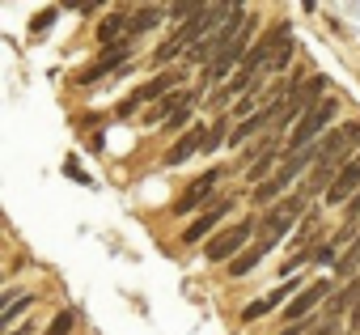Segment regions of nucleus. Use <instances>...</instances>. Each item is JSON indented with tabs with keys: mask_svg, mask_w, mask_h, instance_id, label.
Returning <instances> with one entry per match:
<instances>
[{
	"mask_svg": "<svg viewBox=\"0 0 360 335\" xmlns=\"http://www.w3.org/2000/svg\"><path fill=\"white\" fill-rule=\"evenodd\" d=\"M305 196L297 191V196H288V200H280V204H271L267 213H263V221H259V238L263 242H271V246H280L284 238H288V229L297 225V217L305 213Z\"/></svg>",
	"mask_w": 360,
	"mask_h": 335,
	"instance_id": "1",
	"label": "nucleus"
},
{
	"mask_svg": "<svg viewBox=\"0 0 360 335\" xmlns=\"http://www.w3.org/2000/svg\"><path fill=\"white\" fill-rule=\"evenodd\" d=\"M335 115H339V102H335V98H326L322 106H314V110H309V115H305V119H301L292 132H288V144H284V153H301V148H314V144L326 136V123H330Z\"/></svg>",
	"mask_w": 360,
	"mask_h": 335,
	"instance_id": "2",
	"label": "nucleus"
},
{
	"mask_svg": "<svg viewBox=\"0 0 360 335\" xmlns=\"http://www.w3.org/2000/svg\"><path fill=\"white\" fill-rule=\"evenodd\" d=\"M255 234H259V221H255V217H246V221H238V225H229V229L212 234V238L204 242V259H208V263H225V259L242 255V251H246V242H250Z\"/></svg>",
	"mask_w": 360,
	"mask_h": 335,
	"instance_id": "3",
	"label": "nucleus"
},
{
	"mask_svg": "<svg viewBox=\"0 0 360 335\" xmlns=\"http://www.w3.org/2000/svg\"><path fill=\"white\" fill-rule=\"evenodd\" d=\"M217 183H221V170H204L183 196L174 200V213H178V217H187V213H195V208H204V204H208V208L221 204V200H217Z\"/></svg>",
	"mask_w": 360,
	"mask_h": 335,
	"instance_id": "4",
	"label": "nucleus"
},
{
	"mask_svg": "<svg viewBox=\"0 0 360 335\" xmlns=\"http://www.w3.org/2000/svg\"><path fill=\"white\" fill-rule=\"evenodd\" d=\"M208 132H212V123H195V127H187L183 136H178V140L169 144V153H165V165H183V161H191L195 153H204V144H208Z\"/></svg>",
	"mask_w": 360,
	"mask_h": 335,
	"instance_id": "5",
	"label": "nucleus"
},
{
	"mask_svg": "<svg viewBox=\"0 0 360 335\" xmlns=\"http://www.w3.org/2000/svg\"><path fill=\"white\" fill-rule=\"evenodd\" d=\"M174 85H178V72H174V68H169V72H157V77H153V81H148L144 89H136V98H127V102L119 106V115H131V110H136L140 102H153V98L161 102L165 94H174Z\"/></svg>",
	"mask_w": 360,
	"mask_h": 335,
	"instance_id": "6",
	"label": "nucleus"
},
{
	"mask_svg": "<svg viewBox=\"0 0 360 335\" xmlns=\"http://www.w3.org/2000/svg\"><path fill=\"white\" fill-rule=\"evenodd\" d=\"M356 191H360V153H356V157L343 165V175L330 183V191H326L322 200H326V204H347Z\"/></svg>",
	"mask_w": 360,
	"mask_h": 335,
	"instance_id": "7",
	"label": "nucleus"
},
{
	"mask_svg": "<svg viewBox=\"0 0 360 335\" xmlns=\"http://www.w3.org/2000/svg\"><path fill=\"white\" fill-rule=\"evenodd\" d=\"M229 213H233V200H221V204H212L208 213H200V217H195V221H191V225L183 229V242L191 246V242H200V238H208V234L217 229V221H221V217H229Z\"/></svg>",
	"mask_w": 360,
	"mask_h": 335,
	"instance_id": "8",
	"label": "nucleus"
},
{
	"mask_svg": "<svg viewBox=\"0 0 360 335\" xmlns=\"http://www.w3.org/2000/svg\"><path fill=\"white\" fill-rule=\"evenodd\" d=\"M326 293H330V280H314V284H309L305 293H297V297H292V301L284 305V314H288L292 322H301V318H305V314H309V310H314V305H318L322 297H326Z\"/></svg>",
	"mask_w": 360,
	"mask_h": 335,
	"instance_id": "9",
	"label": "nucleus"
},
{
	"mask_svg": "<svg viewBox=\"0 0 360 335\" xmlns=\"http://www.w3.org/2000/svg\"><path fill=\"white\" fill-rule=\"evenodd\" d=\"M127 56H131V43H123V47H110V51H102V60H98L94 68H85V72H81V85H94L98 77H106V72L123 68V64H127Z\"/></svg>",
	"mask_w": 360,
	"mask_h": 335,
	"instance_id": "10",
	"label": "nucleus"
},
{
	"mask_svg": "<svg viewBox=\"0 0 360 335\" xmlns=\"http://www.w3.org/2000/svg\"><path fill=\"white\" fill-rule=\"evenodd\" d=\"M195 98V89H174V94H165L157 106H148V115H144V123H161V119H174L178 110H183L187 102Z\"/></svg>",
	"mask_w": 360,
	"mask_h": 335,
	"instance_id": "11",
	"label": "nucleus"
},
{
	"mask_svg": "<svg viewBox=\"0 0 360 335\" xmlns=\"http://www.w3.org/2000/svg\"><path fill=\"white\" fill-rule=\"evenodd\" d=\"M271 251H276V246L259 238L255 246H246V251H242V255H238V259L229 263V276H233V280H238V276H250V272H255V267H259V263H263V259L271 255Z\"/></svg>",
	"mask_w": 360,
	"mask_h": 335,
	"instance_id": "12",
	"label": "nucleus"
},
{
	"mask_svg": "<svg viewBox=\"0 0 360 335\" xmlns=\"http://www.w3.org/2000/svg\"><path fill=\"white\" fill-rule=\"evenodd\" d=\"M161 18H169V9H161V5H144V9H127V26H131V43L140 39V34H148Z\"/></svg>",
	"mask_w": 360,
	"mask_h": 335,
	"instance_id": "13",
	"label": "nucleus"
},
{
	"mask_svg": "<svg viewBox=\"0 0 360 335\" xmlns=\"http://www.w3.org/2000/svg\"><path fill=\"white\" fill-rule=\"evenodd\" d=\"M360 305V276H352L335 297H330V305H326V318H339V314H352Z\"/></svg>",
	"mask_w": 360,
	"mask_h": 335,
	"instance_id": "14",
	"label": "nucleus"
},
{
	"mask_svg": "<svg viewBox=\"0 0 360 335\" xmlns=\"http://www.w3.org/2000/svg\"><path fill=\"white\" fill-rule=\"evenodd\" d=\"M34 305V293H22V289H13V293H5V310H0V327L5 331H13V322L26 314Z\"/></svg>",
	"mask_w": 360,
	"mask_h": 335,
	"instance_id": "15",
	"label": "nucleus"
},
{
	"mask_svg": "<svg viewBox=\"0 0 360 335\" xmlns=\"http://www.w3.org/2000/svg\"><path fill=\"white\" fill-rule=\"evenodd\" d=\"M280 157H284V148H280V144H276V148H267V153H259V157H255V165H246V179H250L255 187H259V183H267V179L276 175L271 165H280Z\"/></svg>",
	"mask_w": 360,
	"mask_h": 335,
	"instance_id": "16",
	"label": "nucleus"
},
{
	"mask_svg": "<svg viewBox=\"0 0 360 335\" xmlns=\"http://www.w3.org/2000/svg\"><path fill=\"white\" fill-rule=\"evenodd\" d=\"M292 293H297V280L288 276L280 289H271V293H267V305H271V310H280V305H288V301H292Z\"/></svg>",
	"mask_w": 360,
	"mask_h": 335,
	"instance_id": "17",
	"label": "nucleus"
},
{
	"mask_svg": "<svg viewBox=\"0 0 360 335\" xmlns=\"http://www.w3.org/2000/svg\"><path fill=\"white\" fill-rule=\"evenodd\" d=\"M356 263H360V238H356V242H352V246H347V251L339 255L335 272H339V276H352V272H356Z\"/></svg>",
	"mask_w": 360,
	"mask_h": 335,
	"instance_id": "18",
	"label": "nucleus"
},
{
	"mask_svg": "<svg viewBox=\"0 0 360 335\" xmlns=\"http://www.w3.org/2000/svg\"><path fill=\"white\" fill-rule=\"evenodd\" d=\"M72 327H77V314H72V310H60V314L51 318V327H47L43 335H68Z\"/></svg>",
	"mask_w": 360,
	"mask_h": 335,
	"instance_id": "19",
	"label": "nucleus"
},
{
	"mask_svg": "<svg viewBox=\"0 0 360 335\" xmlns=\"http://www.w3.org/2000/svg\"><path fill=\"white\" fill-rule=\"evenodd\" d=\"M292 56H297V47H292V43H284V47L276 51V60H271V68H267V77H271V72H284V68L292 64Z\"/></svg>",
	"mask_w": 360,
	"mask_h": 335,
	"instance_id": "20",
	"label": "nucleus"
},
{
	"mask_svg": "<svg viewBox=\"0 0 360 335\" xmlns=\"http://www.w3.org/2000/svg\"><path fill=\"white\" fill-rule=\"evenodd\" d=\"M195 98H200V94H195ZM195 98H191V102H187V106H183V110H178V115H174V119H169V123H165V127H169V132H183V127H187V123H191V110H195Z\"/></svg>",
	"mask_w": 360,
	"mask_h": 335,
	"instance_id": "21",
	"label": "nucleus"
},
{
	"mask_svg": "<svg viewBox=\"0 0 360 335\" xmlns=\"http://www.w3.org/2000/svg\"><path fill=\"white\" fill-rule=\"evenodd\" d=\"M263 314H271V305H267V297H263V301H250V305L242 310V318H246V322H255V318H263Z\"/></svg>",
	"mask_w": 360,
	"mask_h": 335,
	"instance_id": "22",
	"label": "nucleus"
},
{
	"mask_svg": "<svg viewBox=\"0 0 360 335\" xmlns=\"http://www.w3.org/2000/svg\"><path fill=\"white\" fill-rule=\"evenodd\" d=\"M51 22H56V9H43V13L34 18V26H30V30H34V34H43V30L51 26Z\"/></svg>",
	"mask_w": 360,
	"mask_h": 335,
	"instance_id": "23",
	"label": "nucleus"
},
{
	"mask_svg": "<svg viewBox=\"0 0 360 335\" xmlns=\"http://www.w3.org/2000/svg\"><path fill=\"white\" fill-rule=\"evenodd\" d=\"M314 263H339V259H335V242L318 246V251H314Z\"/></svg>",
	"mask_w": 360,
	"mask_h": 335,
	"instance_id": "24",
	"label": "nucleus"
},
{
	"mask_svg": "<svg viewBox=\"0 0 360 335\" xmlns=\"http://www.w3.org/2000/svg\"><path fill=\"white\" fill-rule=\"evenodd\" d=\"M64 175H68V179H77V183H89V175L81 170V165H77V161H64Z\"/></svg>",
	"mask_w": 360,
	"mask_h": 335,
	"instance_id": "25",
	"label": "nucleus"
},
{
	"mask_svg": "<svg viewBox=\"0 0 360 335\" xmlns=\"http://www.w3.org/2000/svg\"><path fill=\"white\" fill-rule=\"evenodd\" d=\"M352 335H360V305L352 310Z\"/></svg>",
	"mask_w": 360,
	"mask_h": 335,
	"instance_id": "26",
	"label": "nucleus"
},
{
	"mask_svg": "<svg viewBox=\"0 0 360 335\" xmlns=\"http://www.w3.org/2000/svg\"><path fill=\"white\" fill-rule=\"evenodd\" d=\"M280 335H301V327H297V322H292V327H284V331H280Z\"/></svg>",
	"mask_w": 360,
	"mask_h": 335,
	"instance_id": "27",
	"label": "nucleus"
},
{
	"mask_svg": "<svg viewBox=\"0 0 360 335\" xmlns=\"http://www.w3.org/2000/svg\"><path fill=\"white\" fill-rule=\"evenodd\" d=\"M347 335H352V331H347Z\"/></svg>",
	"mask_w": 360,
	"mask_h": 335,
	"instance_id": "28",
	"label": "nucleus"
}]
</instances>
